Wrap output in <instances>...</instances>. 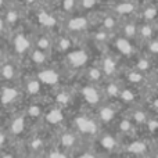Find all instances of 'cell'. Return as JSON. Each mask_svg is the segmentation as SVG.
I'll use <instances>...</instances> for the list:
<instances>
[{
	"label": "cell",
	"mask_w": 158,
	"mask_h": 158,
	"mask_svg": "<svg viewBox=\"0 0 158 158\" xmlns=\"http://www.w3.org/2000/svg\"><path fill=\"white\" fill-rule=\"evenodd\" d=\"M27 158H31V157H27Z\"/></svg>",
	"instance_id": "cell-50"
},
{
	"label": "cell",
	"mask_w": 158,
	"mask_h": 158,
	"mask_svg": "<svg viewBox=\"0 0 158 158\" xmlns=\"http://www.w3.org/2000/svg\"><path fill=\"white\" fill-rule=\"evenodd\" d=\"M36 79H38L42 85L56 86V85H58V82H60V72L54 68H42L40 71L36 74Z\"/></svg>",
	"instance_id": "cell-5"
},
{
	"label": "cell",
	"mask_w": 158,
	"mask_h": 158,
	"mask_svg": "<svg viewBox=\"0 0 158 158\" xmlns=\"http://www.w3.org/2000/svg\"><path fill=\"white\" fill-rule=\"evenodd\" d=\"M42 118H43V122L46 123V126H49V128H57V126H60L64 122V111L58 106L50 107L49 110H44L43 111Z\"/></svg>",
	"instance_id": "cell-4"
},
{
	"label": "cell",
	"mask_w": 158,
	"mask_h": 158,
	"mask_svg": "<svg viewBox=\"0 0 158 158\" xmlns=\"http://www.w3.org/2000/svg\"><path fill=\"white\" fill-rule=\"evenodd\" d=\"M31 46H32V43H31L29 38H28L27 35H24V33H17V35L14 36L13 49L17 54L22 56V54H25V53H28L31 50Z\"/></svg>",
	"instance_id": "cell-8"
},
{
	"label": "cell",
	"mask_w": 158,
	"mask_h": 158,
	"mask_svg": "<svg viewBox=\"0 0 158 158\" xmlns=\"http://www.w3.org/2000/svg\"><path fill=\"white\" fill-rule=\"evenodd\" d=\"M75 128L78 132L83 136H92L94 137L98 133V125L96 119H93L89 115H78L75 118Z\"/></svg>",
	"instance_id": "cell-2"
},
{
	"label": "cell",
	"mask_w": 158,
	"mask_h": 158,
	"mask_svg": "<svg viewBox=\"0 0 158 158\" xmlns=\"http://www.w3.org/2000/svg\"><path fill=\"white\" fill-rule=\"evenodd\" d=\"M148 43H147V50H148V54L151 56H156L158 52V43H157V39L156 38H151L148 39Z\"/></svg>",
	"instance_id": "cell-35"
},
{
	"label": "cell",
	"mask_w": 158,
	"mask_h": 158,
	"mask_svg": "<svg viewBox=\"0 0 158 158\" xmlns=\"http://www.w3.org/2000/svg\"><path fill=\"white\" fill-rule=\"evenodd\" d=\"M29 57H31V61L36 67H44L47 64V61H49V53L35 47V49H32L29 52Z\"/></svg>",
	"instance_id": "cell-15"
},
{
	"label": "cell",
	"mask_w": 158,
	"mask_h": 158,
	"mask_svg": "<svg viewBox=\"0 0 158 158\" xmlns=\"http://www.w3.org/2000/svg\"><path fill=\"white\" fill-rule=\"evenodd\" d=\"M89 57H90L89 53L85 49L69 50V52L67 53V64H68V67H71L72 69H81L87 65Z\"/></svg>",
	"instance_id": "cell-3"
},
{
	"label": "cell",
	"mask_w": 158,
	"mask_h": 158,
	"mask_svg": "<svg viewBox=\"0 0 158 158\" xmlns=\"http://www.w3.org/2000/svg\"><path fill=\"white\" fill-rule=\"evenodd\" d=\"M121 92V86L118 82L115 81H108L107 83H104V90H103V94H106L107 97H114L118 98V94Z\"/></svg>",
	"instance_id": "cell-22"
},
{
	"label": "cell",
	"mask_w": 158,
	"mask_h": 158,
	"mask_svg": "<svg viewBox=\"0 0 158 158\" xmlns=\"http://www.w3.org/2000/svg\"><path fill=\"white\" fill-rule=\"evenodd\" d=\"M18 96H19L18 89H15L14 86L7 85V86L2 87V90H0V104L4 106V107L11 106V104L18 98Z\"/></svg>",
	"instance_id": "cell-9"
},
{
	"label": "cell",
	"mask_w": 158,
	"mask_h": 158,
	"mask_svg": "<svg viewBox=\"0 0 158 158\" xmlns=\"http://www.w3.org/2000/svg\"><path fill=\"white\" fill-rule=\"evenodd\" d=\"M96 40L97 42H106L107 40V33L106 32H103V31H100L98 33H96Z\"/></svg>",
	"instance_id": "cell-41"
},
{
	"label": "cell",
	"mask_w": 158,
	"mask_h": 158,
	"mask_svg": "<svg viewBox=\"0 0 158 158\" xmlns=\"http://www.w3.org/2000/svg\"><path fill=\"white\" fill-rule=\"evenodd\" d=\"M115 11L118 14H131L135 11V4L133 3H129V2H125V3H121L115 7Z\"/></svg>",
	"instance_id": "cell-32"
},
{
	"label": "cell",
	"mask_w": 158,
	"mask_h": 158,
	"mask_svg": "<svg viewBox=\"0 0 158 158\" xmlns=\"http://www.w3.org/2000/svg\"><path fill=\"white\" fill-rule=\"evenodd\" d=\"M33 2H36V0H27V3H29V4H32Z\"/></svg>",
	"instance_id": "cell-48"
},
{
	"label": "cell",
	"mask_w": 158,
	"mask_h": 158,
	"mask_svg": "<svg viewBox=\"0 0 158 158\" xmlns=\"http://www.w3.org/2000/svg\"><path fill=\"white\" fill-rule=\"evenodd\" d=\"M125 77H126V82L129 85H132V86H142V85H144L147 82V77L144 74H140V72L135 71V69L128 71L125 74Z\"/></svg>",
	"instance_id": "cell-16"
},
{
	"label": "cell",
	"mask_w": 158,
	"mask_h": 158,
	"mask_svg": "<svg viewBox=\"0 0 158 158\" xmlns=\"http://www.w3.org/2000/svg\"><path fill=\"white\" fill-rule=\"evenodd\" d=\"M114 27H115V19L112 17H106L103 19V28L106 31H111Z\"/></svg>",
	"instance_id": "cell-39"
},
{
	"label": "cell",
	"mask_w": 158,
	"mask_h": 158,
	"mask_svg": "<svg viewBox=\"0 0 158 158\" xmlns=\"http://www.w3.org/2000/svg\"><path fill=\"white\" fill-rule=\"evenodd\" d=\"M77 143H78V137L72 132H63L60 135V137H58V144H60L58 148L63 151H67V153L77 147Z\"/></svg>",
	"instance_id": "cell-10"
},
{
	"label": "cell",
	"mask_w": 158,
	"mask_h": 158,
	"mask_svg": "<svg viewBox=\"0 0 158 158\" xmlns=\"http://www.w3.org/2000/svg\"><path fill=\"white\" fill-rule=\"evenodd\" d=\"M118 98H121V101L128 106H135L136 104V100H137V96H136V92H135L133 87H126V89H122L121 87V92L118 94Z\"/></svg>",
	"instance_id": "cell-17"
},
{
	"label": "cell",
	"mask_w": 158,
	"mask_h": 158,
	"mask_svg": "<svg viewBox=\"0 0 158 158\" xmlns=\"http://www.w3.org/2000/svg\"><path fill=\"white\" fill-rule=\"evenodd\" d=\"M86 77H87V81L90 83H103V79H104V75L101 72L100 67H90L86 72Z\"/></svg>",
	"instance_id": "cell-21"
},
{
	"label": "cell",
	"mask_w": 158,
	"mask_h": 158,
	"mask_svg": "<svg viewBox=\"0 0 158 158\" xmlns=\"http://www.w3.org/2000/svg\"><path fill=\"white\" fill-rule=\"evenodd\" d=\"M147 148L148 146L146 143V140H133L126 147V150H128V153L133 154V156H143V154L147 153Z\"/></svg>",
	"instance_id": "cell-18"
},
{
	"label": "cell",
	"mask_w": 158,
	"mask_h": 158,
	"mask_svg": "<svg viewBox=\"0 0 158 158\" xmlns=\"http://www.w3.org/2000/svg\"><path fill=\"white\" fill-rule=\"evenodd\" d=\"M132 128H133V123L131 122V119H123L122 122L119 123V131L121 132H125V133H128V132L132 131Z\"/></svg>",
	"instance_id": "cell-37"
},
{
	"label": "cell",
	"mask_w": 158,
	"mask_h": 158,
	"mask_svg": "<svg viewBox=\"0 0 158 158\" xmlns=\"http://www.w3.org/2000/svg\"><path fill=\"white\" fill-rule=\"evenodd\" d=\"M72 7H74V0H65L64 2V8L65 10H71Z\"/></svg>",
	"instance_id": "cell-44"
},
{
	"label": "cell",
	"mask_w": 158,
	"mask_h": 158,
	"mask_svg": "<svg viewBox=\"0 0 158 158\" xmlns=\"http://www.w3.org/2000/svg\"><path fill=\"white\" fill-rule=\"evenodd\" d=\"M72 47V42L69 38L67 36H61L60 39L57 40V50L61 53H68Z\"/></svg>",
	"instance_id": "cell-29"
},
{
	"label": "cell",
	"mask_w": 158,
	"mask_h": 158,
	"mask_svg": "<svg viewBox=\"0 0 158 158\" xmlns=\"http://www.w3.org/2000/svg\"><path fill=\"white\" fill-rule=\"evenodd\" d=\"M17 75V68L11 61H0V79L11 82Z\"/></svg>",
	"instance_id": "cell-13"
},
{
	"label": "cell",
	"mask_w": 158,
	"mask_h": 158,
	"mask_svg": "<svg viewBox=\"0 0 158 158\" xmlns=\"http://www.w3.org/2000/svg\"><path fill=\"white\" fill-rule=\"evenodd\" d=\"M137 33H140V36L144 40H148V39L153 38V28H151V25L146 24L143 27H140V29H137Z\"/></svg>",
	"instance_id": "cell-33"
},
{
	"label": "cell",
	"mask_w": 158,
	"mask_h": 158,
	"mask_svg": "<svg viewBox=\"0 0 158 158\" xmlns=\"http://www.w3.org/2000/svg\"><path fill=\"white\" fill-rule=\"evenodd\" d=\"M156 15H157L156 7H147L144 10V18H146V21H153V19L156 18Z\"/></svg>",
	"instance_id": "cell-38"
},
{
	"label": "cell",
	"mask_w": 158,
	"mask_h": 158,
	"mask_svg": "<svg viewBox=\"0 0 158 158\" xmlns=\"http://www.w3.org/2000/svg\"><path fill=\"white\" fill-rule=\"evenodd\" d=\"M3 29H4V19L0 17V32H2Z\"/></svg>",
	"instance_id": "cell-46"
},
{
	"label": "cell",
	"mask_w": 158,
	"mask_h": 158,
	"mask_svg": "<svg viewBox=\"0 0 158 158\" xmlns=\"http://www.w3.org/2000/svg\"><path fill=\"white\" fill-rule=\"evenodd\" d=\"M3 3H4V0H0V7L3 6Z\"/></svg>",
	"instance_id": "cell-49"
},
{
	"label": "cell",
	"mask_w": 158,
	"mask_h": 158,
	"mask_svg": "<svg viewBox=\"0 0 158 158\" xmlns=\"http://www.w3.org/2000/svg\"><path fill=\"white\" fill-rule=\"evenodd\" d=\"M78 158H96V154L92 151H82L78 156Z\"/></svg>",
	"instance_id": "cell-42"
},
{
	"label": "cell",
	"mask_w": 158,
	"mask_h": 158,
	"mask_svg": "<svg viewBox=\"0 0 158 158\" xmlns=\"http://www.w3.org/2000/svg\"><path fill=\"white\" fill-rule=\"evenodd\" d=\"M148 115L146 114V111H143L142 108H133L131 114V122L132 123H137V125H144L146 121H147Z\"/></svg>",
	"instance_id": "cell-24"
},
{
	"label": "cell",
	"mask_w": 158,
	"mask_h": 158,
	"mask_svg": "<svg viewBox=\"0 0 158 158\" xmlns=\"http://www.w3.org/2000/svg\"><path fill=\"white\" fill-rule=\"evenodd\" d=\"M98 143H100V146L107 151V153H114V151H117V148L119 147L118 140L110 133L101 135V136L98 137Z\"/></svg>",
	"instance_id": "cell-14"
},
{
	"label": "cell",
	"mask_w": 158,
	"mask_h": 158,
	"mask_svg": "<svg viewBox=\"0 0 158 158\" xmlns=\"http://www.w3.org/2000/svg\"><path fill=\"white\" fill-rule=\"evenodd\" d=\"M42 90V83L36 78H31L25 82V93L28 96H38Z\"/></svg>",
	"instance_id": "cell-20"
},
{
	"label": "cell",
	"mask_w": 158,
	"mask_h": 158,
	"mask_svg": "<svg viewBox=\"0 0 158 158\" xmlns=\"http://www.w3.org/2000/svg\"><path fill=\"white\" fill-rule=\"evenodd\" d=\"M43 111H44V108H43V106H42V104L33 103V104H31V106L27 108L25 115H27V117H29V118H40L42 115H43Z\"/></svg>",
	"instance_id": "cell-27"
},
{
	"label": "cell",
	"mask_w": 158,
	"mask_h": 158,
	"mask_svg": "<svg viewBox=\"0 0 158 158\" xmlns=\"http://www.w3.org/2000/svg\"><path fill=\"white\" fill-rule=\"evenodd\" d=\"M87 19L85 17H75V18H71L67 24V29L71 31V32H81V31L86 29L87 27Z\"/></svg>",
	"instance_id": "cell-19"
},
{
	"label": "cell",
	"mask_w": 158,
	"mask_h": 158,
	"mask_svg": "<svg viewBox=\"0 0 158 158\" xmlns=\"http://www.w3.org/2000/svg\"><path fill=\"white\" fill-rule=\"evenodd\" d=\"M29 148H31V150H33V151H43V150H46V143H44L43 137L38 136V137L31 139Z\"/></svg>",
	"instance_id": "cell-31"
},
{
	"label": "cell",
	"mask_w": 158,
	"mask_h": 158,
	"mask_svg": "<svg viewBox=\"0 0 158 158\" xmlns=\"http://www.w3.org/2000/svg\"><path fill=\"white\" fill-rule=\"evenodd\" d=\"M25 128H27V115L24 114H18L11 119L10 126H8V133L11 136H19L25 132Z\"/></svg>",
	"instance_id": "cell-7"
},
{
	"label": "cell",
	"mask_w": 158,
	"mask_h": 158,
	"mask_svg": "<svg viewBox=\"0 0 158 158\" xmlns=\"http://www.w3.org/2000/svg\"><path fill=\"white\" fill-rule=\"evenodd\" d=\"M96 4V0H82V6L85 8H90Z\"/></svg>",
	"instance_id": "cell-43"
},
{
	"label": "cell",
	"mask_w": 158,
	"mask_h": 158,
	"mask_svg": "<svg viewBox=\"0 0 158 158\" xmlns=\"http://www.w3.org/2000/svg\"><path fill=\"white\" fill-rule=\"evenodd\" d=\"M49 158H68V153L63 151L60 148H52L49 150Z\"/></svg>",
	"instance_id": "cell-34"
},
{
	"label": "cell",
	"mask_w": 158,
	"mask_h": 158,
	"mask_svg": "<svg viewBox=\"0 0 158 158\" xmlns=\"http://www.w3.org/2000/svg\"><path fill=\"white\" fill-rule=\"evenodd\" d=\"M0 158H15V157H14L11 153H3V151H2V156H0Z\"/></svg>",
	"instance_id": "cell-45"
},
{
	"label": "cell",
	"mask_w": 158,
	"mask_h": 158,
	"mask_svg": "<svg viewBox=\"0 0 158 158\" xmlns=\"http://www.w3.org/2000/svg\"><path fill=\"white\" fill-rule=\"evenodd\" d=\"M38 19H39V22H40L42 25H44V27H47V28H50V27H54L56 25V18L54 17H52L50 14H47V13H44V11H42V13H39V15H38Z\"/></svg>",
	"instance_id": "cell-30"
},
{
	"label": "cell",
	"mask_w": 158,
	"mask_h": 158,
	"mask_svg": "<svg viewBox=\"0 0 158 158\" xmlns=\"http://www.w3.org/2000/svg\"><path fill=\"white\" fill-rule=\"evenodd\" d=\"M135 71L140 72V74H148L151 71V61L148 60L147 57H140L136 60L135 63V67H133Z\"/></svg>",
	"instance_id": "cell-23"
},
{
	"label": "cell",
	"mask_w": 158,
	"mask_h": 158,
	"mask_svg": "<svg viewBox=\"0 0 158 158\" xmlns=\"http://www.w3.org/2000/svg\"><path fill=\"white\" fill-rule=\"evenodd\" d=\"M114 46H115V49H117V52L119 53V54H122V56L131 57V56L135 54L133 44L131 43V40H129V39L123 38V36L115 39V40H114Z\"/></svg>",
	"instance_id": "cell-12"
},
{
	"label": "cell",
	"mask_w": 158,
	"mask_h": 158,
	"mask_svg": "<svg viewBox=\"0 0 158 158\" xmlns=\"http://www.w3.org/2000/svg\"><path fill=\"white\" fill-rule=\"evenodd\" d=\"M137 35V27L133 24V22H126L125 25L122 27V36L129 40L135 39Z\"/></svg>",
	"instance_id": "cell-28"
},
{
	"label": "cell",
	"mask_w": 158,
	"mask_h": 158,
	"mask_svg": "<svg viewBox=\"0 0 158 158\" xmlns=\"http://www.w3.org/2000/svg\"><path fill=\"white\" fill-rule=\"evenodd\" d=\"M72 100V96L69 92H65V90H61L56 94V106H58L60 108H64V107L69 106Z\"/></svg>",
	"instance_id": "cell-25"
},
{
	"label": "cell",
	"mask_w": 158,
	"mask_h": 158,
	"mask_svg": "<svg viewBox=\"0 0 158 158\" xmlns=\"http://www.w3.org/2000/svg\"><path fill=\"white\" fill-rule=\"evenodd\" d=\"M79 93H81L82 98H83L89 106L98 107L100 104H103L104 94H103V92H101L100 89H97V86H96L94 83H90L89 82L87 85L82 86L81 90H79Z\"/></svg>",
	"instance_id": "cell-1"
},
{
	"label": "cell",
	"mask_w": 158,
	"mask_h": 158,
	"mask_svg": "<svg viewBox=\"0 0 158 158\" xmlns=\"http://www.w3.org/2000/svg\"><path fill=\"white\" fill-rule=\"evenodd\" d=\"M97 108H98V111H97L98 119L104 123L112 122L115 119V117H117V110L111 104H100Z\"/></svg>",
	"instance_id": "cell-11"
},
{
	"label": "cell",
	"mask_w": 158,
	"mask_h": 158,
	"mask_svg": "<svg viewBox=\"0 0 158 158\" xmlns=\"http://www.w3.org/2000/svg\"><path fill=\"white\" fill-rule=\"evenodd\" d=\"M35 47H38V49H40V50H43V52L49 53L50 49L53 47V42L50 40V38L47 35H42V36H39V38L35 40Z\"/></svg>",
	"instance_id": "cell-26"
},
{
	"label": "cell",
	"mask_w": 158,
	"mask_h": 158,
	"mask_svg": "<svg viewBox=\"0 0 158 158\" xmlns=\"http://www.w3.org/2000/svg\"><path fill=\"white\" fill-rule=\"evenodd\" d=\"M3 57H4V56H3V50L0 49V61H3Z\"/></svg>",
	"instance_id": "cell-47"
},
{
	"label": "cell",
	"mask_w": 158,
	"mask_h": 158,
	"mask_svg": "<svg viewBox=\"0 0 158 158\" xmlns=\"http://www.w3.org/2000/svg\"><path fill=\"white\" fill-rule=\"evenodd\" d=\"M6 144H7V133H6V132H3L2 129H0V153H2V151H4Z\"/></svg>",
	"instance_id": "cell-40"
},
{
	"label": "cell",
	"mask_w": 158,
	"mask_h": 158,
	"mask_svg": "<svg viewBox=\"0 0 158 158\" xmlns=\"http://www.w3.org/2000/svg\"><path fill=\"white\" fill-rule=\"evenodd\" d=\"M100 69H101V72H103L104 78L111 79L114 75H117L118 63H117V60L114 58V56H106V57L101 58Z\"/></svg>",
	"instance_id": "cell-6"
},
{
	"label": "cell",
	"mask_w": 158,
	"mask_h": 158,
	"mask_svg": "<svg viewBox=\"0 0 158 158\" xmlns=\"http://www.w3.org/2000/svg\"><path fill=\"white\" fill-rule=\"evenodd\" d=\"M17 19H18V14H17V11L14 10H10L7 14H6V18H4V22H7V24L13 25L14 22H17Z\"/></svg>",
	"instance_id": "cell-36"
}]
</instances>
